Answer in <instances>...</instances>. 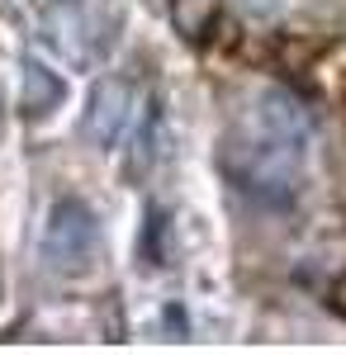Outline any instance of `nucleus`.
<instances>
[{"mask_svg": "<svg viewBox=\"0 0 346 355\" xmlns=\"http://www.w3.org/2000/svg\"><path fill=\"white\" fill-rule=\"evenodd\" d=\"M304 157H308V147H299L290 137L261 128V123L247 119V114L233 123V133L218 142V166H223V175H228L242 194H252L256 204H270V209L290 204L294 194H299Z\"/></svg>", "mask_w": 346, "mask_h": 355, "instance_id": "1", "label": "nucleus"}, {"mask_svg": "<svg viewBox=\"0 0 346 355\" xmlns=\"http://www.w3.org/2000/svg\"><path fill=\"white\" fill-rule=\"evenodd\" d=\"M133 114H138V90L129 76H105V81H95L90 90V105H85V137L109 152V147H119L124 133L133 128Z\"/></svg>", "mask_w": 346, "mask_h": 355, "instance_id": "4", "label": "nucleus"}, {"mask_svg": "<svg viewBox=\"0 0 346 355\" xmlns=\"http://www.w3.org/2000/svg\"><path fill=\"white\" fill-rule=\"evenodd\" d=\"M38 251H43V266L53 275H67V279H81V275L95 270V261H100V218L90 214V204L76 199V194H62L48 209Z\"/></svg>", "mask_w": 346, "mask_h": 355, "instance_id": "2", "label": "nucleus"}, {"mask_svg": "<svg viewBox=\"0 0 346 355\" xmlns=\"http://www.w3.org/2000/svg\"><path fill=\"white\" fill-rule=\"evenodd\" d=\"M62 100H67L62 76H57L48 62H33V57H28L24 62V114L28 119H48Z\"/></svg>", "mask_w": 346, "mask_h": 355, "instance_id": "5", "label": "nucleus"}, {"mask_svg": "<svg viewBox=\"0 0 346 355\" xmlns=\"http://www.w3.org/2000/svg\"><path fill=\"white\" fill-rule=\"evenodd\" d=\"M38 38H43V48L57 53L62 62L90 67L100 33H95V15H90L85 0H48V5L38 10Z\"/></svg>", "mask_w": 346, "mask_h": 355, "instance_id": "3", "label": "nucleus"}, {"mask_svg": "<svg viewBox=\"0 0 346 355\" xmlns=\"http://www.w3.org/2000/svg\"><path fill=\"white\" fill-rule=\"evenodd\" d=\"M0 133H5V90H0Z\"/></svg>", "mask_w": 346, "mask_h": 355, "instance_id": "6", "label": "nucleus"}]
</instances>
